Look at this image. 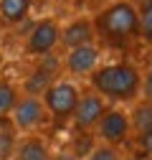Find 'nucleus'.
<instances>
[{
    "instance_id": "obj_17",
    "label": "nucleus",
    "mask_w": 152,
    "mask_h": 160,
    "mask_svg": "<svg viewBox=\"0 0 152 160\" xmlns=\"http://www.w3.org/2000/svg\"><path fill=\"white\" fill-rule=\"evenodd\" d=\"M94 137L89 135V132H81V130H76V137H74V150H71V155L76 158V160H84L91 150H94Z\"/></svg>"
},
{
    "instance_id": "obj_6",
    "label": "nucleus",
    "mask_w": 152,
    "mask_h": 160,
    "mask_svg": "<svg viewBox=\"0 0 152 160\" xmlns=\"http://www.w3.org/2000/svg\"><path fill=\"white\" fill-rule=\"evenodd\" d=\"M10 119H13V125H15L18 132H28L31 135L33 130H38L41 125L48 122V112H46V107L41 102V97L21 94V99L15 102V107L10 112Z\"/></svg>"
},
{
    "instance_id": "obj_3",
    "label": "nucleus",
    "mask_w": 152,
    "mask_h": 160,
    "mask_svg": "<svg viewBox=\"0 0 152 160\" xmlns=\"http://www.w3.org/2000/svg\"><path fill=\"white\" fill-rule=\"evenodd\" d=\"M79 87L69 79H56V82L48 84V89L41 94V102L48 112V119H53L56 125H66L74 109H76V102H79Z\"/></svg>"
},
{
    "instance_id": "obj_16",
    "label": "nucleus",
    "mask_w": 152,
    "mask_h": 160,
    "mask_svg": "<svg viewBox=\"0 0 152 160\" xmlns=\"http://www.w3.org/2000/svg\"><path fill=\"white\" fill-rule=\"evenodd\" d=\"M18 99H21V89H18V84H13L10 79H0V117L10 114Z\"/></svg>"
},
{
    "instance_id": "obj_7",
    "label": "nucleus",
    "mask_w": 152,
    "mask_h": 160,
    "mask_svg": "<svg viewBox=\"0 0 152 160\" xmlns=\"http://www.w3.org/2000/svg\"><path fill=\"white\" fill-rule=\"evenodd\" d=\"M107 109H109V104L104 102L97 92L81 89V92H79V102H76V109H74V114H71L74 127L81 130V132H91Z\"/></svg>"
},
{
    "instance_id": "obj_18",
    "label": "nucleus",
    "mask_w": 152,
    "mask_h": 160,
    "mask_svg": "<svg viewBox=\"0 0 152 160\" xmlns=\"http://www.w3.org/2000/svg\"><path fill=\"white\" fill-rule=\"evenodd\" d=\"M84 160H122V155H119V150L117 148H112V145H94V150L84 158Z\"/></svg>"
},
{
    "instance_id": "obj_15",
    "label": "nucleus",
    "mask_w": 152,
    "mask_h": 160,
    "mask_svg": "<svg viewBox=\"0 0 152 160\" xmlns=\"http://www.w3.org/2000/svg\"><path fill=\"white\" fill-rule=\"evenodd\" d=\"M140 21V41L145 46L152 43V0H132Z\"/></svg>"
},
{
    "instance_id": "obj_19",
    "label": "nucleus",
    "mask_w": 152,
    "mask_h": 160,
    "mask_svg": "<svg viewBox=\"0 0 152 160\" xmlns=\"http://www.w3.org/2000/svg\"><path fill=\"white\" fill-rule=\"evenodd\" d=\"M51 160H76L71 152H56V155H51Z\"/></svg>"
},
{
    "instance_id": "obj_11",
    "label": "nucleus",
    "mask_w": 152,
    "mask_h": 160,
    "mask_svg": "<svg viewBox=\"0 0 152 160\" xmlns=\"http://www.w3.org/2000/svg\"><path fill=\"white\" fill-rule=\"evenodd\" d=\"M51 155L53 152L46 142V137L41 135H26L23 140H18L15 152H13L15 160H51Z\"/></svg>"
},
{
    "instance_id": "obj_14",
    "label": "nucleus",
    "mask_w": 152,
    "mask_h": 160,
    "mask_svg": "<svg viewBox=\"0 0 152 160\" xmlns=\"http://www.w3.org/2000/svg\"><path fill=\"white\" fill-rule=\"evenodd\" d=\"M18 132L10 114H3L0 117V160H10L13 152H15V145H18Z\"/></svg>"
},
{
    "instance_id": "obj_20",
    "label": "nucleus",
    "mask_w": 152,
    "mask_h": 160,
    "mask_svg": "<svg viewBox=\"0 0 152 160\" xmlns=\"http://www.w3.org/2000/svg\"><path fill=\"white\" fill-rule=\"evenodd\" d=\"M61 5H69V8H79V5H84V0H59Z\"/></svg>"
},
{
    "instance_id": "obj_1",
    "label": "nucleus",
    "mask_w": 152,
    "mask_h": 160,
    "mask_svg": "<svg viewBox=\"0 0 152 160\" xmlns=\"http://www.w3.org/2000/svg\"><path fill=\"white\" fill-rule=\"evenodd\" d=\"M97 46L112 48V51H124L135 41H140V21L132 0H112L109 5L99 8L91 15Z\"/></svg>"
},
{
    "instance_id": "obj_10",
    "label": "nucleus",
    "mask_w": 152,
    "mask_h": 160,
    "mask_svg": "<svg viewBox=\"0 0 152 160\" xmlns=\"http://www.w3.org/2000/svg\"><path fill=\"white\" fill-rule=\"evenodd\" d=\"M129 114V132H135L137 145L145 148V155H150V140H152V102L142 99L135 104V109L127 112Z\"/></svg>"
},
{
    "instance_id": "obj_12",
    "label": "nucleus",
    "mask_w": 152,
    "mask_h": 160,
    "mask_svg": "<svg viewBox=\"0 0 152 160\" xmlns=\"http://www.w3.org/2000/svg\"><path fill=\"white\" fill-rule=\"evenodd\" d=\"M33 0H0V23L13 28L21 26L31 13Z\"/></svg>"
},
{
    "instance_id": "obj_4",
    "label": "nucleus",
    "mask_w": 152,
    "mask_h": 160,
    "mask_svg": "<svg viewBox=\"0 0 152 160\" xmlns=\"http://www.w3.org/2000/svg\"><path fill=\"white\" fill-rule=\"evenodd\" d=\"M59 33H61V23L59 18H41L36 21L33 28L26 36V53L28 56H48L53 53V48L59 46Z\"/></svg>"
},
{
    "instance_id": "obj_9",
    "label": "nucleus",
    "mask_w": 152,
    "mask_h": 160,
    "mask_svg": "<svg viewBox=\"0 0 152 160\" xmlns=\"http://www.w3.org/2000/svg\"><path fill=\"white\" fill-rule=\"evenodd\" d=\"M102 64V48L97 43L91 46H79V48H71L64 56V69L71 76H89L94 69Z\"/></svg>"
},
{
    "instance_id": "obj_13",
    "label": "nucleus",
    "mask_w": 152,
    "mask_h": 160,
    "mask_svg": "<svg viewBox=\"0 0 152 160\" xmlns=\"http://www.w3.org/2000/svg\"><path fill=\"white\" fill-rule=\"evenodd\" d=\"M56 74H51L48 69H43L41 64H38L28 76H26V82H23V94L26 97H41L46 89H48V84L51 82H56Z\"/></svg>"
},
{
    "instance_id": "obj_5",
    "label": "nucleus",
    "mask_w": 152,
    "mask_h": 160,
    "mask_svg": "<svg viewBox=\"0 0 152 160\" xmlns=\"http://www.w3.org/2000/svg\"><path fill=\"white\" fill-rule=\"evenodd\" d=\"M97 137L102 140L104 145H112V148H119V145H124L127 140H129V114H127V109H122V107H109L104 114H102V119L97 122Z\"/></svg>"
},
{
    "instance_id": "obj_2",
    "label": "nucleus",
    "mask_w": 152,
    "mask_h": 160,
    "mask_svg": "<svg viewBox=\"0 0 152 160\" xmlns=\"http://www.w3.org/2000/svg\"><path fill=\"white\" fill-rule=\"evenodd\" d=\"M142 69L132 61H112V64H99L89 74V89L97 92L104 102L114 104H127L135 102L142 92Z\"/></svg>"
},
{
    "instance_id": "obj_8",
    "label": "nucleus",
    "mask_w": 152,
    "mask_h": 160,
    "mask_svg": "<svg viewBox=\"0 0 152 160\" xmlns=\"http://www.w3.org/2000/svg\"><path fill=\"white\" fill-rule=\"evenodd\" d=\"M97 43V36H94V26H91V15H76L69 23L61 26L59 33V46L64 51L79 48V46H91Z\"/></svg>"
}]
</instances>
